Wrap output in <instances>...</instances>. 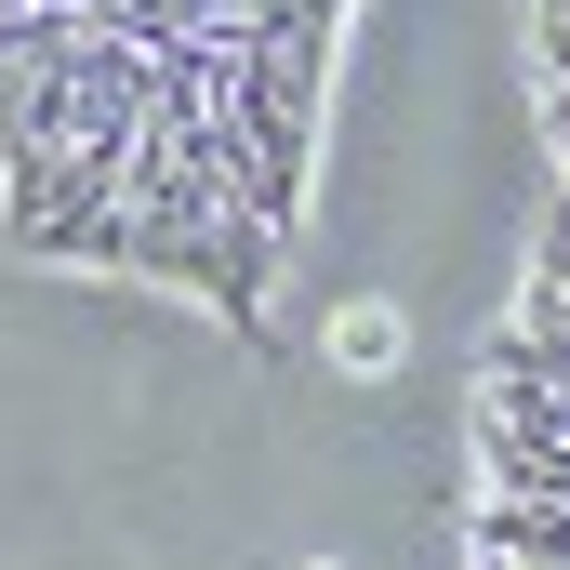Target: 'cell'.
Returning a JSON list of instances; mask_svg holds the SVG:
<instances>
[{"instance_id": "1", "label": "cell", "mask_w": 570, "mask_h": 570, "mask_svg": "<svg viewBox=\"0 0 570 570\" xmlns=\"http://www.w3.org/2000/svg\"><path fill=\"white\" fill-rule=\"evenodd\" d=\"M0 13H53V0H0Z\"/></svg>"}]
</instances>
